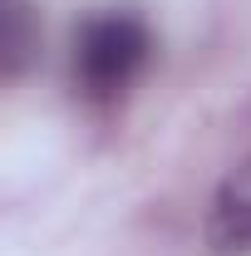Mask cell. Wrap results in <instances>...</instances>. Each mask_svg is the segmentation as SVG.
Wrapping results in <instances>:
<instances>
[{
	"label": "cell",
	"mask_w": 251,
	"mask_h": 256,
	"mask_svg": "<svg viewBox=\"0 0 251 256\" xmlns=\"http://www.w3.org/2000/svg\"><path fill=\"white\" fill-rule=\"evenodd\" d=\"M153 60V30L138 10H94L74 30V89L84 104L108 108L143 79Z\"/></svg>",
	"instance_id": "cell-1"
},
{
	"label": "cell",
	"mask_w": 251,
	"mask_h": 256,
	"mask_svg": "<svg viewBox=\"0 0 251 256\" xmlns=\"http://www.w3.org/2000/svg\"><path fill=\"white\" fill-rule=\"evenodd\" d=\"M202 242L212 256H251V153L217 182L207 202Z\"/></svg>",
	"instance_id": "cell-2"
},
{
	"label": "cell",
	"mask_w": 251,
	"mask_h": 256,
	"mask_svg": "<svg viewBox=\"0 0 251 256\" xmlns=\"http://www.w3.org/2000/svg\"><path fill=\"white\" fill-rule=\"evenodd\" d=\"M40 60V15L30 0H0V69L5 79H25Z\"/></svg>",
	"instance_id": "cell-3"
}]
</instances>
